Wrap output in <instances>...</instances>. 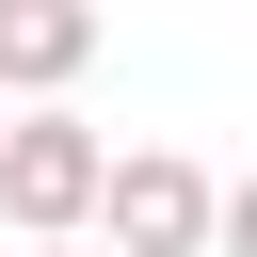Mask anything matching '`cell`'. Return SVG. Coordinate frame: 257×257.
I'll use <instances>...</instances> for the list:
<instances>
[{
    "instance_id": "277c9868",
    "label": "cell",
    "mask_w": 257,
    "mask_h": 257,
    "mask_svg": "<svg viewBox=\"0 0 257 257\" xmlns=\"http://www.w3.org/2000/svg\"><path fill=\"white\" fill-rule=\"evenodd\" d=\"M209 257H257V177H225V209H209Z\"/></svg>"
},
{
    "instance_id": "3957f363",
    "label": "cell",
    "mask_w": 257,
    "mask_h": 257,
    "mask_svg": "<svg viewBox=\"0 0 257 257\" xmlns=\"http://www.w3.org/2000/svg\"><path fill=\"white\" fill-rule=\"evenodd\" d=\"M96 48H112L96 0H0V112H64L96 80Z\"/></svg>"
},
{
    "instance_id": "7a4b0ae2",
    "label": "cell",
    "mask_w": 257,
    "mask_h": 257,
    "mask_svg": "<svg viewBox=\"0 0 257 257\" xmlns=\"http://www.w3.org/2000/svg\"><path fill=\"white\" fill-rule=\"evenodd\" d=\"M209 209H225V177L193 145H128L96 177V257H209Z\"/></svg>"
},
{
    "instance_id": "6da1fadb",
    "label": "cell",
    "mask_w": 257,
    "mask_h": 257,
    "mask_svg": "<svg viewBox=\"0 0 257 257\" xmlns=\"http://www.w3.org/2000/svg\"><path fill=\"white\" fill-rule=\"evenodd\" d=\"M96 177H112V145L80 112H16L0 128V225L16 241H96Z\"/></svg>"
},
{
    "instance_id": "8992f818",
    "label": "cell",
    "mask_w": 257,
    "mask_h": 257,
    "mask_svg": "<svg viewBox=\"0 0 257 257\" xmlns=\"http://www.w3.org/2000/svg\"><path fill=\"white\" fill-rule=\"evenodd\" d=\"M0 128H16V112H0Z\"/></svg>"
},
{
    "instance_id": "5b68a950",
    "label": "cell",
    "mask_w": 257,
    "mask_h": 257,
    "mask_svg": "<svg viewBox=\"0 0 257 257\" xmlns=\"http://www.w3.org/2000/svg\"><path fill=\"white\" fill-rule=\"evenodd\" d=\"M32 257H96V241H32Z\"/></svg>"
}]
</instances>
